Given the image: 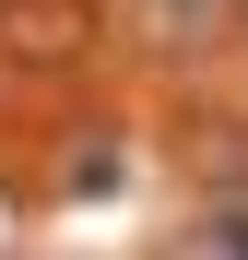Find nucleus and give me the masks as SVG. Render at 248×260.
I'll list each match as a JSON object with an SVG mask.
<instances>
[{"label":"nucleus","mask_w":248,"mask_h":260,"mask_svg":"<svg viewBox=\"0 0 248 260\" xmlns=\"http://www.w3.org/2000/svg\"><path fill=\"white\" fill-rule=\"evenodd\" d=\"M83 48H95V0H0V59L71 71Z\"/></svg>","instance_id":"1"},{"label":"nucleus","mask_w":248,"mask_h":260,"mask_svg":"<svg viewBox=\"0 0 248 260\" xmlns=\"http://www.w3.org/2000/svg\"><path fill=\"white\" fill-rule=\"evenodd\" d=\"M118 178H130V154H118V142H83L59 166V201H118Z\"/></svg>","instance_id":"2"},{"label":"nucleus","mask_w":248,"mask_h":260,"mask_svg":"<svg viewBox=\"0 0 248 260\" xmlns=\"http://www.w3.org/2000/svg\"><path fill=\"white\" fill-rule=\"evenodd\" d=\"M236 24H248V0H236Z\"/></svg>","instance_id":"4"},{"label":"nucleus","mask_w":248,"mask_h":260,"mask_svg":"<svg viewBox=\"0 0 248 260\" xmlns=\"http://www.w3.org/2000/svg\"><path fill=\"white\" fill-rule=\"evenodd\" d=\"M165 260H248V225H236V213H213V225H189Z\"/></svg>","instance_id":"3"}]
</instances>
